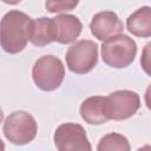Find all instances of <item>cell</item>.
I'll use <instances>...</instances> for the list:
<instances>
[{
	"label": "cell",
	"instance_id": "6da1fadb",
	"mask_svg": "<svg viewBox=\"0 0 151 151\" xmlns=\"http://www.w3.org/2000/svg\"><path fill=\"white\" fill-rule=\"evenodd\" d=\"M33 20L24 12L13 9L0 20V45L9 54L21 52L31 37Z\"/></svg>",
	"mask_w": 151,
	"mask_h": 151
},
{
	"label": "cell",
	"instance_id": "7a4b0ae2",
	"mask_svg": "<svg viewBox=\"0 0 151 151\" xmlns=\"http://www.w3.org/2000/svg\"><path fill=\"white\" fill-rule=\"evenodd\" d=\"M137 54L136 41L126 34L114 35L101 44V59L113 68H125L131 65Z\"/></svg>",
	"mask_w": 151,
	"mask_h": 151
},
{
	"label": "cell",
	"instance_id": "3957f363",
	"mask_svg": "<svg viewBox=\"0 0 151 151\" xmlns=\"http://www.w3.org/2000/svg\"><path fill=\"white\" fill-rule=\"evenodd\" d=\"M65 77L61 60L54 55H42L33 65L32 78L37 87L42 91L57 90Z\"/></svg>",
	"mask_w": 151,
	"mask_h": 151
},
{
	"label": "cell",
	"instance_id": "277c9868",
	"mask_svg": "<svg viewBox=\"0 0 151 151\" xmlns=\"http://www.w3.org/2000/svg\"><path fill=\"white\" fill-rule=\"evenodd\" d=\"M2 131L11 143L25 145L35 138L38 125L31 113L26 111H14L6 118Z\"/></svg>",
	"mask_w": 151,
	"mask_h": 151
},
{
	"label": "cell",
	"instance_id": "5b68a950",
	"mask_svg": "<svg viewBox=\"0 0 151 151\" xmlns=\"http://www.w3.org/2000/svg\"><path fill=\"white\" fill-rule=\"evenodd\" d=\"M66 65L77 74L88 73L98 61V46L92 40H79L68 47L66 52Z\"/></svg>",
	"mask_w": 151,
	"mask_h": 151
},
{
	"label": "cell",
	"instance_id": "8992f818",
	"mask_svg": "<svg viewBox=\"0 0 151 151\" xmlns=\"http://www.w3.org/2000/svg\"><path fill=\"white\" fill-rule=\"evenodd\" d=\"M140 107V98L134 91L118 90L105 97L106 116L113 120H124L132 117Z\"/></svg>",
	"mask_w": 151,
	"mask_h": 151
},
{
	"label": "cell",
	"instance_id": "52a82bcc",
	"mask_svg": "<svg viewBox=\"0 0 151 151\" xmlns=\"http://www.w3.org/2000/svg\"><path fill=\"white\" fill-rule=\"evenodd\" d=\"M54 145L59 151H91L85 129L77 123L59 125L53 136Z\"/></svg>",
	"mask_w": 151,
	"mask_h": 151
},
{
	"label": "cell",
	"instance_id": "ba28073f",
	"mask_svg": "<svg viewBox=\"0 0 151 151\" xmlns=\"http://www.w3.org/2000/svg\"><path fill=\"white\" fill-rule=\"evenodd\" d=\"M91 33L100 41H105L124 31V25L119 17L112 11L98 12L90 22Z\"/></svg>",
	"mask_w": 151,
	"mask_h": 151
},
{
	"label": "cell",
	"instance_id": "9c48e42d",
	"mask_svg": "<svg viewBox=\"0 0 151 151\" xmlns=\"http://www.w3.org/2000/svg\"><path fill=\"white\" fill-rule=\"evenodd\" d=\"M52 19L53 41L59 44H71L80 35L81 21L72 14H59Z\"/></svg>",
	"mask_w": 151,
	"mask_h": 151
},
{
	"label": "cell",
	"instance_id": "30bf717a",
	"mask_svg": "<svg viewBox=\"0 0 151 151\" xmlns=\"http://www.w3.org/2000/svg\"><path fill=\"white\" fill-rule=\"evenodd\" d=\"M80 116L90 125L105 124L109 120L105 111V97L92 96L86 98L80 105Z\"/></svg>",
	"mask_w": 151,
	"mask_h": 151
},
{
	"label": "cell",
	"instance_id": "8fae6325",
	"mask_svg": "<svg viewBox=\"0 0 151 151\" xmlns=\"http://www.w3.org/2000/svg\"><path fill=\"white\" fill-rule=\"evenodd\" d=\"M126 27L136 37L149 38L151 35V8L144 6L133 12L126 20Z\"/></svg>",
	"mask_w": 151,
	"mask_h": 151
},
{
	"label": "cell",
	"instance_id": "7c38bea8",
	"mask_svg": "<svg viewBox=\"0 0 151 151\" xmlns=\"http://www.w3.org/2000/svg\"><path fill=\"white\" fill-rule=\"evenodd\" d=\"M29 41L38 47L46 46L53 42V33H52V19L47 17H41L33 20L32 32L29 37Z\"/></svg>",
	"mask_w": 151,
	"mask_h": 151
},
{
	"label": "cell",
	"instance_id": "4fadbf2b",
	"mask_svg": "<svg viewBox=\"0 0 151 151\" xmlns=\"http://www.w3.org/2000/svg\"><path fill=\"white\" fill-rule=\"evenodd\" d=\"M131 149L129 140L125 136L117 133V132H111L105 134L98 143L97 150L98 151H129Z\"/></svg>",
	"mask_w": 151,
	"mask_h": 151
},
{
	"label": "cell",
	"instance_id": "5bb4252c",
	"mask_svg": "<svg viewBox=\"0 0 151 151\" xmlns=\"http://www.w3.org/2000/svg\"><path fill=\"white\" fill-rule=\"evenodd\" d=\"M78 4L79 0H46L45 7L50 13H61L74 9Z\"/></svg>",
	"mask_w": 151,
	"mask_h": 151
},
{
	"label": "cell",
	"instance_id": "9a60e30c",
	"mask_svg": "<svg viewBox=\"0 0 151 151\" xmlns=\"http://www.w3.org/2000/svg\"><path fill=\"white\" fill-rule=\"evenodd\" d=\"M2 2H5V4H8V5H17V4H19L21 0H1Z\"/></svg>",
	"mask_w": 151,
	"mask_h": 151
},
{
	"label": "cell",
	"instance_id": "2e32d148",
	"mask_svg": "<svg viewBox=\"0 0 151 151\" xmlns=\"http://www.w3.org/2000/svg\"><path fill=\"white\" fill-rule=\"evenodd\" d=\"M2 150H5V144H4V142L0 139V151H2Z\"/></svg>",
	"mask_w": 151,
	"mask_h": 151
},
{
	"label": "cell",
	"instance_id": "e0dca14e",
	"mask_svg": "<svg viewBox=\"0 0 151 151\" xmlns=\"http://www.w3.org/2000/svg\"><path fill=\"white\" fill-rule=\"evenodd\" d=\"M2 119H4V112H2V109L0 107V124H1Z\"/></svg>",
	"mask_w": 151,
	"mask_h": 151
}]
</instances>
